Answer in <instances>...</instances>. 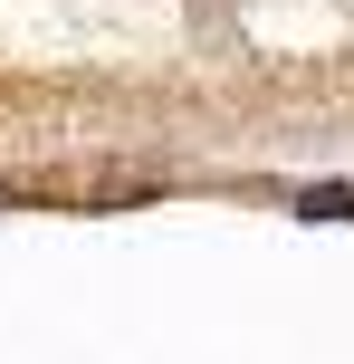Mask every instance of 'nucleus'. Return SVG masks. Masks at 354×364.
<instances>
[{"label": "nucleus", "instance_id": "nucleus-2", "mask_svg": "<svg viewBox=\"0 0 354 364\" xmlns=\"http://www.w3.org/2000/svg\"><path fill=\"white\" fill-rule=\"evenodd\" d=\"M0 201H10V192H0Z\"/></svg>", "mask_w": 354, "mask_h": 364}, {"label": "nucleus", "instance_id": "nucleus-1", "mask_svg": "<svg viewBox=\"0 0 354 364\" xmlns=\"http://www.w3.org/2000/svg\"><path fill=\"white\" fill-rule=\"evenodd\" d=\"M306 220H354V192H306Z\"/></svg>", "mask_w": 354, "mask_h": 364}]
</instances>
